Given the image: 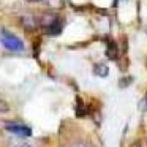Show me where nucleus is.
<instances>
[{
	"label": "nucleus",
	"mask_w": 147,
	"mask_h": 147,
	"mask_svg": "<svg viewBox=\"0 0 147 147\" xmlns=\"http://www.w3.org/2000/svg\"><path fill=\"white\" fill-rule=\"evenodd\" d=\"M41 26L43 29L48 30L51 35H59L63 29V21L57 16V14H43L41 18Z\"/></svg>",
	"instance_id": "f257e3e1"
},
{
	"label": "nucleus",
	"mask_w": 147,
	"mask_h": 147,
	"mask_svg": "<svg viewBox=\"0 0 147 147\" xmlns=\"http://www.w3.org/2000/svg\"><path fill=\"white\" fill-rule=\"evenodd\" d=\"M0 41H2V45L7 49H10V51H22L24 49V43L21 41L19 36H16L14 33L8 32L5 29L0 32Z\"/></svg>",
	"instance_id": "f03ea898"
},
{
	"label": "nucleus",
	"mask_w": 147,
	"mask_h": 147,
	"mask_svg": "<svg viewBox=\"0 0 147 147\" xmlns=\"http://www.w3.org/2000/svg\"><path fill=\"white\" fill-rule=\"evenodd\" d=\"M5 130L13 134H18V136H22V138L32 136V128L22 123H16V122H5Z\"/></svg>",
	"instance_id": "7ed1b4c3"
},
{
	"label": "nucleus",
	"mask_w": 147,
	"mask_h": 147,
	"mask_svg": "<svg viewBox=\"0 0 147 147\" xmlns=\"http://www.w3.org/2000/svg\"><path fill=\"white\" fill-rule=\"evenodd\" d=\"M21 21H22V26L26 27V30H35L36 26H38L36 19L32 16V14H24Z\"/></svg>",
	"instance_id": "20e7f679"
},
{
	"label": "nucleus",
	"mask_w": 147,
	"mask_h": 147,
	"mask_svg": "<svg viewBox=\"0 0 147 147\" xmlns=\"http://www.w3.org/2000/svg\"><path fill=\"white\" fill-rule=\"evenodd\" d=\"M93 73L96 74V76H101V78H106L109 73L108 67H106L105 63H96L95 67H93Z\"/></svg>",
	"instance_id": "39448f33"
},
{
	"label": "nucleus",
	"mask_w": 147,
	"mask_h": 147,
	"mask_svg": "<svg viewBox=\"0 0 147 147\" xmlns=\"http://www.w3.org/2000/svg\"><path fill=\"white\" fill-rule=\"evenodd\" d=\"M8 105H7V101H3V100H0V114H3V112H7L8 111Z\"/></svg>",
	"instance_id": "423d86ee"
},
{
	"label": "nucleus",
	"mask_w": 147,
	"mask_h": 147,
	"mask_svg": "<svg viewBox=\"0 0 147 147\" xmlns=\"http://www.w3.org/2000/svg\"><path fill=\"white\" fill-rule=\"evenodd\" d=\"M141 109H142V111H147V93H146V96H144V100L141 101Z\"/></svg>",
	"instance_id": "0eeeda50"
},
{
	"label": "nucleus",
	"mask_w": 147,
	"mask_h": 147,
	"mask_svg": "<svg viewBox=\"0 0 147 147\" xmlns=\"http://www.w3.org/2000/svg\"><path fill=\"white\" fill-rule=\"evenodd\" d=\"M49 5H52V7H55V5H60V0H46Z\"/></svg>",
	"instance_id": "6e6552de"
},
{
	"label": "nucleus",
	"mask_w": 147,
	"mask_h": 147,
	"mask_svg": "<svg viewBox=\"0 0 147 147\" xmlns=\"http://www.w3.org/2000/svg\"><path fill=\"white\" fill-rule=\"evenodd\" d=\"M73 147H90L89 144H86V142H78V144H74Z\"/></svg>",
	"instance_id": "1a4fd4ad"
},
{
	"label": "nucleus",
	"mask_w": 147,
	"mask_h": 147,
	"mask_svg": "<svg viewBox=\"0 0 147 147\" xmlns=\"http://www.w3.org/2000/svg\"><path fill=\"white\" fill-rule=\"evenodd\" d=\"M11 147H30V146H27V144H13Z\"/></svg>",
	"instance_id": "9d476101"
},
{
	"label": "nucleus",
	"mask_w": 147,
	"mask_h": 147,
	"mask_svg": "<svg viewBox=\"0 0 147 147\" xmlns=\"http://www.w3.org/2000/svg\"><path fill=\"white\" fill-rule=\"evenodd\" d=\"M29 2H43V0H29Z\"/></svg>",
	"instance_id": "9b49d317"
}]
</instances>
